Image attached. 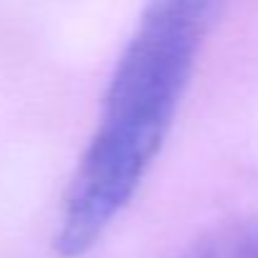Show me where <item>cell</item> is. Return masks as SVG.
<instances>
[{
    "label": "cell",
    "mask_w": 258,
    "mask_h": 258,
    "mask_svg": "<svg viewBox=\"0 0 258 258\" xmlns=\"http://www.w3.org/2000/svg\"><path fill=\"white\" fill-rule=\"evenodd\" d=\"M187 258H198V255H195V253H190V255H187Z\"/></svg>",
    "instance_id": "cell-4"
},
{
    "label": "cell",
    "mask_w": 258,
    "mask_h": 258,
    "mask_svg": "<svg viewBox=\"0 0 258 258\" xmlns=\"http://www.w3.org/2000/svg\"><path fill=\"white\" fill-rule=\"evenodd\" d=\"M198 258H258V228L245 225L223 233L220 238L200 245Z\"/></svg>",
    "instance_id": "cell-3"
},
{
    "label": "cell",
    "mask_w": 258,
    "mask_h": 258,
    "mask_svg": "<svg viewBox=\"0 0 258 258\" xmlns=\"http://www.w3.org/2000/svg\"><path fill=\"white\" fill-rule=\"evenodd\" d=\"M167 129L104 119L71 182L56 250L63 258L86 253L137 192Z\"/></svg>",
    "instance_id": "cell-2"
},
{
    "label": "cell",
    "mask_w": 258,
    "mask_h": 258,
    "mask_svg": "<svg viewBox=\"0 0 258 258\" xmlns=\"http://www.w3.org/2000/svg\"><path fill=\"white\" fill-rule=\"evenodd\" d=\"M223 0H152L109 81L104 119L170 129L200 41Z\"/></svg>",
    "instance_id": "cell-1"
}]
</instances>
